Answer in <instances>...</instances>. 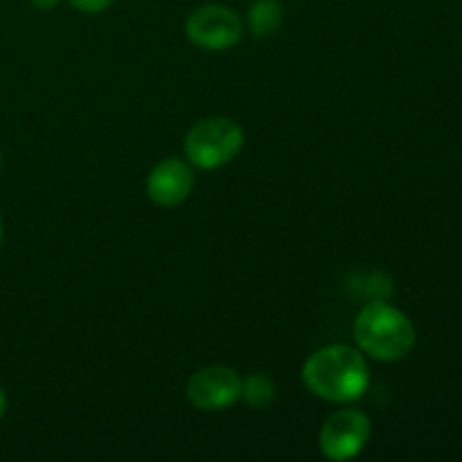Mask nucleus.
<instances>
[{
	"label": "nucleus",
	"instance_id": "1",
	"mask_svg": "<svg viewBox=\"0 0 462 462\" xmlns=\"http://www.w3.org/2000/svg\"><path fill=\"white\" fill-rule=\"evenodd\" d=\"M302 382L314 397L347 404L365 395L370 370L359 347L337 343L316 350L302 365Z\"/></svg>",
	"mask_w": 462,
	"mask_h": 462
},
{
	"label": "nucleus",
	"instance_id": "2",
	"mask_svg": "<svg viewBox=\"0 0 462 462\" xmlns=\"http://www.w3.org/2000/svg\"><path fill=\"white\" fill-rule=\"evenodd\" d=\"M355 341L374 361H400L415 347L418 332L409 316L386 300H370L355 319Z\"/></svg>",
	"mask_w": 462,
	"mask_h": 462
},
{
	"label": "nucleus",
	"instance_id": "3",
	"mask_svg": "<svg viewBox=\"0 0 462 462\" xmlns=\"http://www.w3.org/2000/svg\"><path fill=\"white\" fill-rule=\"evenodd\" d=\"M246 135L230 117H206L185 134L183 152L197 170H219L239 156Z\"/></svg>",
	"mask_w": 462,
	"mask_h": 462
},
{
	"label": "nucleus",
	"instance_id": "4",
	"mask_svg": "<svg viewBox=\"0 0 462 462\" xmlns=\"http://www.w3.org/2000/svg\"><path fill=\"white\" fill-rule=\"evenodd\" d=\"M185 36L206 52H224L242 41L244 21L226 5H201L185 21Z\"/></svg>",
	"mask_w": 462,
	"mask_h": 462
},
{
	"label": "nucleus",
	"instance_id": "5",
	"mask_svg": "<svg viewBox=\"0 0 462 462\" xmlns=\"http://www.w3.org/2000/svg\"><path fill=\"white\" fill-rule=\"evenodd\" d=\"M373 438V422L359 409H343L329 415L319 433V447L328 460L356 458Z\"/></svg>",
	"mask_w": 462,
	"mask_h": 462
},
{
	"label": "nucleus",
	"instance_id": "6",
	"mask_svg": "<svg viewBox=\"0 0 462 462\" xmlns=\"http://www.w3.org/2000/svg\"><path fill=\"white\" fill-rule=\"evenodd\" d=\"M242 382L237 370L228 365H206L188 379L185 395L194 409L217 413L242 400Z\"/></svg>",
	"mask_w": 462,
	"mask_h": 462
},
{
	"label": "nucleus",
	"instance_id": "7",
	"mask_svg": "<svg viewBox=\"0 0 462 462\" xmlns=\"http://www.w3.org/2000/svg\"><path fill=\"white\" fill-rule=\"evenodd\" d=\"M194 171L183 158H165L147 176V197L158 208H176L192 194Z\"/></svg>",
	"mask_w": 462,
	"mask_h": 462
},
{
	"label": "nucleus",
	"instance_id": "8",
	"mask_svg": "<svg viewBox=\"0 0 462 462\" xmlns=\"http://www.w3.org/2000/svg\"><path fill=\"white\" fill-rule=\"evenodd\" d=\"M284 21V5L280 0H253L246 14L248 32L257 39L275 34Z\"/></svg>",
	"mask_w": 462,
	"mask_h": 462
},
{
	"label": "nucleus",
	"instance_id": "9",
	"mask_svg": "<svg viewBox=\"0 0 462 462\" xmlns=\"http://www.w3.org/2000/svg\"><path fill=\"white\" fill-rule=\"evenodd\" d=\"M275 383L271 382V377H266V374L262 373H255L251 374V377H246L242 382V400L246 402L251 409H266V406L273 404L275 400Z\"/></svg>",
	"mask_w": 462,
	"mask_h": 462
},
{
	"label": "nucleus",
	"instance_id": "10",
	"mask_svg": "<svg viewBox=\"0 0 462 462\" xmlns=\"http://www.w3.org/2000/svg\"><path fill=\"white\" fill-rule=\"evenodd\" d=\"M68 3H70L72 7L81 14H99V12H104V9L111 7L116 0H68Z\"/></svg>",
	"mask_w": 462,
	"mask_h": 462
},
{
	"label": "nucleus",
	"instance_id": "11",
	"mask_svg": "<svg viewBox=\"0 0 462 462\" xmlns=\"http://www.w3.org/2000/svg\"><path fill=\"white\" fill-rule=\"evenodd\" d=\"M27 3H30L32 7L41 9V12H48V9L57 7V5L61 3V0H27Z\"/></svg>",
	"mask_w": 462,
	"mask_h": 462
},
{
	"label": "nucleus",
	"instance_id": "12",
	"mask_svg": "<svg viewBox=\"0 0 462 462\" xmlns=\"http://www.w3.org/2000/svg\"><path fill=\"white\" fill-rule=\"evenodd\" d=\"M5 413H7V395H5V391L0 388V420H3Z\"/></svg>",
	"mask_w": 462,
	"mask_h": 462
},
{
	"label": "nucleus",
	"instance_id": "13",
	"mask_svg": "<svg viewBox=\"0 0 462 462\" xmlns=\"http://www.w3.org/2000/svg\"><path fill=\"white\" fill-rule=\"evenodd\" d=\"M0 242H3V217H0Z\"/></svg>",
	"mask_w": 462,
	"mask_h": 462
},
{
	"label": "nucleus",
	"instance_id": "14",
	"mask_svg": "<svg viewBox=\"0 0 462 462\" xmlns=\"http://www.w3.org/2000/svg\"><path fill=\"white\" fill-rule=\"evenodd\" d=\"M0 170H3V152H0Z\"/></svg>",
	"mask_w": 462,
	"mask_h": 462
}]
</instances>
